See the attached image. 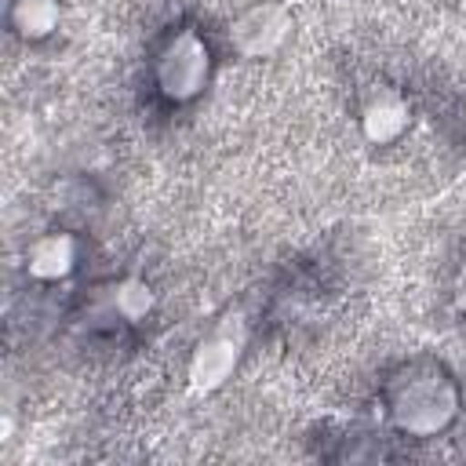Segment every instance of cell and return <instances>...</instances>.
<instances>
[{
  "instance_id": "7",
  "label": "cell",
  "mask_w": 466,
  "mask_h": 466,
  "mask_svg": "<svg viewBox=\"0 0 466 466\" xmlns=\"http://www.w3.org/2000/svg\"><path fill=\"white\" fill-rule=\"evenodd\" d=\"M11 25L25 40H40L58 25V0H11Z\"/></svg>"
},
{
  "instance_id": "2",
  "label": "cell",
  "mask_w": 466,
  "mask_h": 466,
  "mask_svg": "<svg viewBox=\"0 0 466 466\" xmlns=\"http://www.w3.org/2000/svg\"><path fill=\"white\" fill-rule=\"evenodd\" d=\"M208 73H211V58H208V47L200 44L197 33L171 36L157 58V84L175 102L200 95V87L208 84Z\"/></svg>"
},
{
  "instance_id": "4",
  "label": "cell",
  "mask_w": 466,
  "mask_h": 466,
  "mask_svg": "<svg viewBox=\"0 0 466 466\" xmlns=\"http://www.w3.org/2000/svg\"><path fill=\"white\" fill-rule=\"evenodd\" d=\"M237 353H240V339H233L229 331H215L211 339H204L189 360V379H193V390H215L229 379L233 364H237Z\"/></svg>"
},
{
  "instance_id": "8",
  "label": "cell",
  "mask_w": 466,
  "mask_h": 466,
  "mask_svg": "<svg viewBox=\"0 0 466 466\" xmlns=\"http://www.w3.org/2000/svg\"><path fill=\"white\" fill-rule=\"evenodd\" d=\"M149 306H153V295H149V288H146L142 280H124V284H120V291H116V309H120L127 320L146 317Z\"/></svg>"
},
{
  "instance_id": "1",
  "label": "cell",
  "mask_w": 466,
  "mask_h": 466,
  "mask_svg": "<svg viewBox=\"0 0 466 466\" xmlns=\"http://www.w3.org/2000/svg\"><path fill=\"white\" fill-rule=\"evenodd\" d=\"M459 411V393L437 368H415L400 375L390 390V415L397 430L415 437H433Z\"/></svg>"
},
{
  "instance_id": "3",
  "label": "cell",
  "mask_w": 466,
  "mask_h": 466,
  "mask_svg": "<svg viewBox=\"0 0 466 466\" xmlns=\"http://www.w3.org/2000/svg\"><path fill=\"white\" fill-rule=\"evenodd\" d=\"M288 29H291V18H288L284 7H277V4H255L251 11H244L233 22L229 44L240 55H248V58H262V55H269V51H277L284 44Z\"/></svg>"
},
{
  "instance_id": "9",
  "label": "cell",
  "mask_w": 466,
  "mask_h": 466,
  "mask_svg": "<svg viewBox=\"0 0 466 466\" xmlns=\"http://www.w3.org/2000/svg\"><path fill=\"white\" fill-rule=\"evenodd\" d=\"M459 302H462V309H466V277H462V288H459Z\"/></svg>"
},
{
  "instance_id": "6",
  "label": "cell",
  "mask_w": 466,
  "mask_h": 466,
  "mask_svg": "<svg viewBox=\"0 0 466 466\" xmlns=\"http://www.w3.org/2000/svg\"><path fill=\"white\" fill-rule=\"evenodd\" d=\"M360 120H364V135L371 142H393L408 127V106L397 95H379L368 102Z\"/></svg>"
},
{
  "instance_id": "5",
  "label": "cell",
  "mask_w": 466,
  "mask_h": 466,
  "mask_svg": "<svg viewBox=\"0 0 466 466\" xmlns=\"http://www.w3.org/2000/svg\"><path fill=\"white\" fill-rule=\"evenodd\" d=\"M76 262V244L66 233H47L40 240H33L29 248V273L40 280H58L73 269Z\"/></svg>"
}]
</instances>
